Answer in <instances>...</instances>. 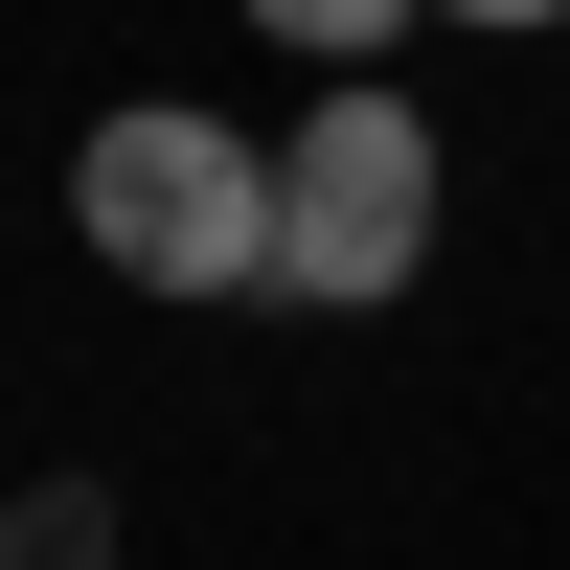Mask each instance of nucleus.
Returning <instances> with one entry per match:
<instances>
[{"instance_id":"1","label":"nucleus","mask_w":570,"mask_h":570,"mask_svg":"<svg viewBox=\"0 0 570 570\" xmlns=\"http://www.w3.org/2000/svg\"><path fill=\"white\" fill-rule=\"evenodd\" d=\"M69 228H91V274H137V297H274V137L137 91V115H91Z\"/></svg>"},{"instance_id":"2","label":"nucleus","mask_w":570,"mask_h":570,"mask_svg":"<svg viewBox=\"0 0 570 570\" xmlns=\"http://www.w3.org/2000/svg\"><path fill=\"white\" fill-rule=\"evenodd\" d=\"M411 274H434V115L365 69V91H320V115L274 137V297L389 320Z\"/></svg>"},{"instance_id":"3","label":"nucleus","mask_w":570,"mask_h":570,"mask_svg":"<svg viewBox=\"0 0 570 570\" xmlns=\"http://www.w3.org/2000/svg\"><path fill=\"white\" fill-rule=\"evenodd\" d=\"M0 570H115V502H91V480H23V502H0Z\"/></svg>"}]
</instances>
